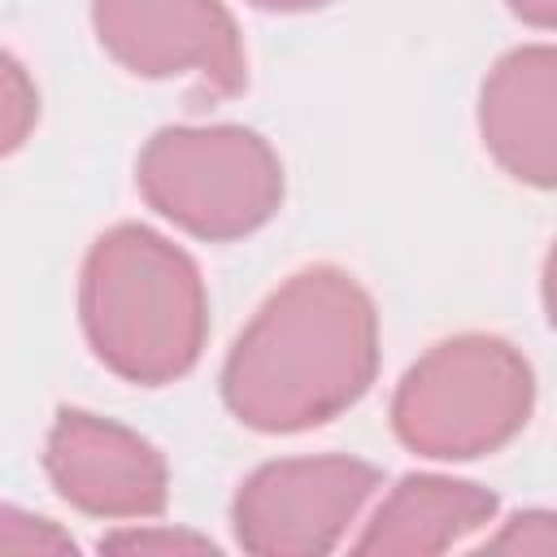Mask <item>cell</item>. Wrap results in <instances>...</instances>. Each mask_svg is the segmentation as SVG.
Instances as JSON below:
<instances>
[{
	"label": "cell",
	"instance_id": "obj_4",
	"mask_svg": "<svg viewBox=\"0 0 557 557\" xmlns=\"http://www.w3.org/2000/svg\"><path fill=\"white\" fill-rule=\"evenodd\" d=\"M139 183L165 218L209 239L244 235L278 205L270 148L235 126L161 131L144 152Z\"/></svg>",
	"mask_w": 557,
	"mask_h": 557
},
{
	"label": "cell",
	"instance_id": "obj_7",
	"mask_svg": "<svg viewBox=\"0 0 557 557\" xmlns=\"http://www.w3.org/2000/svg\"><path fill=\"white\" fill-rule=\"evenodd\" d=\"M48 470L65 500L96 513H157L165 505L161 457L122 426L91 413H61Z\"/></svg>",
	"mask_w": 557,
	"mask_h": 557
},
{
	"label": "cell",
	"instance_id": "obj_2",
	"mask_svg": "<svg viewBox=\"0 0 557 557\" xmlns=\"http://www.w3.org/2000/svg\"><path fill=\"white\" fill-rule=\"evenodd\" d=\"M83 322L96 352L126 379L183 374L205 335V296L191 261L144 226L104 235L83 274Z\"/></svg>",
	"mask_w": 557,
	"mask_h": 557
},
{
	"label": "cell",
	"instance_id": "obj_5",
	"mask_svg": "<svg viewBox=\"0 0 557 557\" xmlns=\"http://www.w3.org/2000/svg\"><path fill=\"white\" fill-rule=\"evenodd\" d=\"M96 26L135 74L196 65L209 96H235L244 87L235 26L218 0H96Z\"/></svg>",
	"mask_w": 557,
	"mask_h": 557
},
{
	"label": "cell",
	"instance_id": "obj_11",
	"mask_svg": "<svg viewBox=\"0 0 557 557\" xmlns=\"http://www.w3.org/2000/svg\"><path fill=\"white\" fill-rule=\"evenodd\" d=\"M513 9H518L522 17H531V22H540V26L553 22V0H513Z\"/></svg>",
	"mask_w": 557,
	"mask_h": 557
},
{
	"label": "cell",
	"instance_id": "obj_9",
	"mask_svg": "<svg viewBox=\"0 0 557 557\" xmlns=\"http://www.w3.org/2000/svg\"><path fill=\"white\" fill-rule=\"evenodd\" d=\"M30 117H35V91L26 74L0 52V152H9L26 135Z\"/></svg>",
	"mask_w": 557,
	"mask_h": 557
},
{
	"label": "cell",
	"instance_id": "obj_6",
	"mask_svg": "<svg viewBox=\"0 0 557 557\" xmlns=\"http://www.w3.org/2000/svg\"><path fill=\"white\" fill-rule=\"evenodd\" d=\"M374 483L379 474L357 461L270 466L239 492V540L252 553H322Z\"/></svg>",
	"mask_w": 557,
	"mask_h": 557
},
{
	"label": "cell",
	"instance_id": "obj_12",
	"mask_svg": "<svg viewBox=\"0 0 557 557\" xmlns=\"http://www.w3.org/2000/svg\"><path fill=\"white\" fill-rule=\"evenodd\" d=\"M257 4H278V9H300V4H322V0H257Z\"/></svg>",
	"mask_w": 557,
	"mask_h": 557
},
{
	"label": "cell",
	"instance_id": "obj_8",
	"mask_svg": "<svg viewBox=\"0 0 557 557\" xmlns=\"http://www.w3.org/2000/svg\"><path fill=\"white\" fill-rule=\"evenodd\" d=\"M483 131L496 157L540 187L553 183V52H513L483 96Z\"/></svg>",
	"mask_w": 557,
	"mask_h": 557
},
{
	"label": "cell",
	"instance_id": "obj_3",
	"mask_svg": "<svg viewBox=\"0 0 557 557\" xmlns=\"http://www.w3.org/2000/svg\"><path fill=\"white\" fill-rule=\"evenodd\" d=\"M531 400L527 366L496 339L435 348L396 396V431L431 457H470L518 431Z\"/></svg>",
	"mask_w": 557,
	"mask_h": 557
},
{
	"label": "cell",
	"instance_id": "obj_10",
	"mask_svg": "<svg viewBox=\"0 0 557 557\" xmlns=\"http://www.w3.org/2000/svg\"><path fill=\"white\" fill-rule=\"evenodd\" d=\"M100 548H209V544L183 540V535H113V540H100Z\"/></svg>",
	"mask_w": 557,
	"mask_h": 557
},
{
	"label": "cell",
	"instance_id": "obj_1",
	"mask_svg": "<svg viewBox=\"0 0 557 557\" xmlns=\"http://www.w3.org/2000/svg\"><path fill=\"white\" fill-rule=\"evenodd\" d=\"M374 374L370 300L335 270L292 278L239 335L226 366L231 409L265 431L331 418Z\"/></svg>",
	"mask_w": 557,
	"mask_h": 557
}]
</instances>
